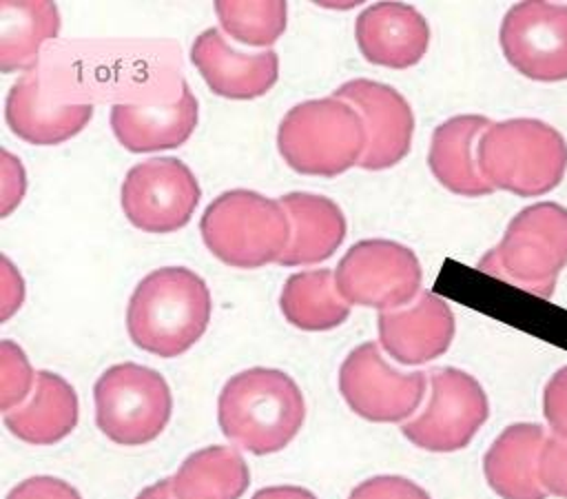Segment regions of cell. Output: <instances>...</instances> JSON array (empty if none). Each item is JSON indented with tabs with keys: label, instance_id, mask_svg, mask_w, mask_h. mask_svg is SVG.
<instances>
[{
	"label": "cell",
	"instance_id": "obj_1",
	"mask_svg": "<svg viewBox=\"0 0 567 499\" xmlns=\"http://www.w3.org/2000/svg\"><path fill=\"white\" fill-rule=\"evenodd\" d=\"M210 313L206 282L186 266H164L135 286L126 306V330L137 348L177 357L206 333Z\"/></svg>",
	"mask_w": 567,
	"mask_h": 499
},
{
	"label": "cell",
	"instance_id": "obj_2",
	"mask_svg": "<svg viewBox=\"0 0 567 499\" xmlns=\"http://www.w3.org/2000/svg\"><path fill=\"white\" fill-rule=\"evenodd\" d=\"M306 401L297 381L277 368H248L233 375L217 401L221 432L252 455L286 448L301 430Z\"/></svg>",
	"mask_w": 567,
	"mask_h": 499
},
{
	"label": "cell",
	"instance_id": "obj_3",
	"mask_svg": "<svg viewBox=\"0 0 567 499\" xmlns=\"http://www.w3.org/2000/svg\"><path fill=\"white\" fill-rule=\"evenodd\" d=\"M478 171L492 189L536 197L556 189L567 171V142L547 122H492L476 146Z\"/></svg>",
	"mask_w": 567,
	"mask_h": 499
},
{
	"label": "cell",
	"instance_id": "obj_4",
	"mask_svg": "<svg viewBox=\"0 0 567 499\" xmlns=\"http://www.w3.org/2000/svg\"><path fill=\"white\" fill-rule=\"evenodd\" d=\"M368 131L359 111L337 95L295 104L277 131L284 162L303 175L334 177L361 162Z\"/></svg>",
	"mask_w": 567,
	"mask_h": 499
},
{
	"label": "cell",
	"instance_id": "obj_5",
	"mask_svg": "<svg viewBox=\"0 0 567 499\" xmlns=\"http://www.w3.org/2000/svg\"><path fill=\"white\" fill-rule=\"evenodd\" d=\"M206 248L233 268H259L279 262L290 246L292 226L279 200L257 191L219 193L199 220Z\"/></svg>",
	"mask_w": 567,
	"mask_h": 499
},
{
	"label": "cell",
	"instance_id": "obj_6",
	"mask_svg": "<svg viewBox=\"0 0 567 499\" xmlns=\"http://www.w3.org/2000/svg\"><path fill=\"white\" fill-rule=\"evenodd\" d=\"M565 264L567 208L556 202H538L516 213L501 242L478 259L481 271L540 297L554 295Z\"/></svg>",
	"mask_w": 567,
	"mask_h": 499
},
{
	"label": "cell",
	"instance_id": "obj_7",
	"mask_svg": "<svg viewBox=\"0 0 567 499\" xmlns=\"http://www.w3.org/2000/svg\"><path fill=\"white\" fill-rule=\"evenodd\" d=\"M93 399L97 428L120 446H142L157 439L173 413L166 379L133 361L106 368L95 381Z\"/></svg>",
	"mask_w": 567,
	"mask_h": 499
},
{
	"label": "cell",
	"instance_id": "obj_8",
	"mask_svg": "<svg viewBox=\"0 0 567 499\" xmlns=\"http://www.w3.org/2000/svg\"><path fill=\"white\" fill-rule=\"evenodd\" d=\"M423 271L412 248L392 240H361L348 248L334 271L339 295L352 306L401 308L421 288Z\"/></svg>",
	"mask_w": 567,
	"mask_h": 499
},
{
	"label": "cell",
	"instance_id": "obj_9",
	"mask_svg": "<svg viewBox=\"0 0 567 499\" xmlns=\"http://www.w3.org/2000/svg\"><path fill=\"white\" fill-rule=\"evenodd\" d=\"M489 415L483 386L458 368L430 373V399L421 415L405 421L401 432L414 446L430 452L465 448Z\"/></svg>",
	"mask_w": 567,
	"mask_h": 499
},
{
	"label": "cell",
	"instance_id": "obj_10",
	"mask_svg": "<svg viewBox=\"0 0 567 499\" xmlns=\"http://www.w3.org/2000/svg\"><path fill=\"white\" fill-rule=\"evenodd\" d=\"M122 211L144 233H173L186 226L199 204L195 173L177 157L135 164L122 182Z\"/></svg>",
	"mask_w": 567,
	"mask_h": 499
},
{
	"label": "cell",
	"instance_id": "obj_11",
	"mask_svg": "<svg viewBox=\"0 0 567 499\" xmlns=\"http://www.w3.org/2000/svg\"><path fill=\"white\" fill-rule=\"evenodd\" d=\"M339 390L346 404L363 419L394 424L408 419L425 393L423 373L392 368L377 342H365L348 353L339 368Z\"/></svg>",
	"mask_w": 567,
	"mask_h": 499
},
{
	"label": "cell",
	"instance_id": "obj_12",
	"mask_svg": "<svg viewBox=\"0 0 567 499\" xmlns=\"http://www.w3.org/2000/svg\"><path fill=\"white\" fill-rule=\"evenodd\" d=\"M498 42L505 60L525 78L567 80V4L516 2L501 22Z\"/></svg>",
	"mask_w": 567,
	"mask_h": 499
},
{
	"label": "cell",
	"instance_id": "obj_13",
	"mask_svg": "<svg viewBox=\"0 0 567 499\" xmlns=\"http://www.w3.org/2000/svg\"><path fill=\"white\" fill-rule=\"evenodd\" d=\"M332 95L352 104L363 118L368 146L359 162L365 171H383L399 164L412 146L414 115L408 100L390 84L354 78L343 82Z\"/></svg>",
	"mask_w": 567,
	"mask_h": 499
},
{
	"label": "cell",
	"instance_id": "obj_14",
	"mask_svg": "<svg viewBox=\"0 0 567 499\" xmlns=\"http://www.w3.org/2000/svg\"><path fill=\"white\" fill-rule=\"evenodd\" d=\"M190 62L213 93L230 100L259 98L279 78V58L272 49L259 53L237 51L215 27L204 29L195 38Z\"/></svg>",
	"mask_w": 567,
	"mask_h": 499
},
{
	"label": "cell",
	"instance_id": "obj_15",
	"mask_svg": "<svg viewBox=\"0 0 567 499\" xmlns=\"http://www.w3.org/2000/svg\"><path fill=\"white\" fill-rule=\"evenodd\" d=\"M377 326L385 353L405 366L441 357L454 339L452 308L432 291H423L408 308L379 313Z\"/></svg>",
	"mask_w": 567,
	"mask_h": 499
},
{
	"label": "cell",
	"instance_id": "obj_16",
	"mask_svg": "<svg viewBox=\"0 0 567 499\" xmlns=\"http://www.w3.org/2000/svg\"><path fill=\"white\" fill-rule=\"evenodd\" d=\"M354 38L368 62L388 69H408L427 53L430 24L412 4L374 2L359 13Z\"/></svg>",
	"mask_w": 567,
	"mask_h": 499
},
{
	"label": "cell",
	"instance_id": "obj_17",
	"mask_svg": "<svg viewBox=\"0 0 567 499\" xmlns=\"http://www.w3.org/2000/svg\"><path fill=\"white\" fill-rule=\"evenodd\" d=\"M197 126V98L184 84L177 100L164 106L117 102L111 106V129L133 153L182 146Z\"/></svg>",
	"mask_w": 567,
	"mask_h": 499
},
{
	"label": "cell",
	"instance_id": "obj_18",
	"mask_svg": "<svg viewBox=\"0 0 567 499\" xmlns=\"http://www.w3.org/2000/svg\"><path fill=\"white\" fill-rule=\"evenodd\" d=\"M4 118L13 135L29 144L51 146L78 135L93 118L91 102L58 104L42 102L38 89V75H22L7 95Z\"/></svg>",
	"mask_w": 567,
	"mask_h": 499
},
{
	"label": "cell",
	"instance_id": "obj_19",
	"mask_svg": "<svg viewBox=\"0 0 567 499\" xmlns=\"http://www.w3.org/2000/svg\"><path fill=\"white\" fill-rule=\"evenodd\" d=\"M538 424H512L483 457V472L501 499H545L547 490L538 479V457L545 444Z\"/></svg>",
	"mask_w": 567,
	"mask_h": 499
},
{
	"label": "cell",
	"instance_id": "obj_20",
	"mask_svg": "<svg viewBox=\"0 0 567 499\" xmlns=\"http://www.w3.org/2000/svg\"><path fill=\"white\" fill-rule=\"evenodd\" d=\"M492 122L485 115H454L441 122L430 142L427 164L432 175L452 193L481 197L494 189L485 182L476 162V146Z\"/></svg>",
	"mask_w": 567,
	"mask_h": 499
},
{
	"label": "cell",
	"instance_id": "obj_21",
	"mask_svg": "<svg viewBox=\"0 0 567 499\" xmlns=\"http://www.w3.org/2000/svg\"><path fill=\"white\" fill-rule=\"evenodd\" d=\"M290 217L292 237L281 266L319 264L334 255L346 237V217L337 202L315 193H288L279 200Z\"/></svg>",
	"mask_w": 567,
	"mask_h": 499
},
{
	"label": "cell",
	"instance_id": "obj_22",
	"mask_svg": "<svg viewBox=\"0 0 567 499\" xmlns=\"http://www.w3.org/2000/svg\"><path fill=\"white\" fill-rule=\"evenodd\" d=\"M2 419L18 439L33 446H51L75 428L78 395L64 377L51 370H38L31 399L4 413Z\"/></svg>",
	"mask_w": 567,
	"mask_h": 499
},
{
	"label": "cell",
	"instance_id": "obj_23",
	"mask_svg": "<svg viewBox=\"0 0 567 499\" xmlns=\"http://www.w3.org/2000/svg\"><path fill=\"white\" fill-rule=\"evenodd\" d=\"M248 483V464L228 446L195 450L171 477L175 499H239Z\"/></svg>",
	"mask_w": 567,
	"mask_h": 499
},
{
	"label": "cell",
	"instance_id": "obj_24",
	"mask_svg": "<svg viewBox=\"0 0 567 499\" xmlns=\"http://www.w3.org/2000/svg\"><path fill=\"white\" fill-rule=\"evenodd\" d=\"M60 31V11L53 2L0 4V71L13 73L35 64L40 47Z\"/></svg>",
	"mask_w": 567,
	"mask_h": 499
},
{
	"label": "cell",
	"instance_id": "obj_25",
	"mask_svg": "<svg viewBox=\"0 0 567 499\" xmlns=\"http://www.w3.org/2000/svg\"><path fill=\"white\" fill-rule=\"evenodd\" d=\"M284 317L301 330H330L350 315V304L339 295L330 268L292 273L279 295Z\"/></svg>",
	"mask_w": 567,
	"mask_h": 499
},
{
	"label": "cell",
	"instance_id": "obj_26",
	"mask_svg": "<svg viewBox=\"0 0 567 499\" xmlns=\"http://www.w3.org/2000/svg\"><path fill=\"white\" fill-rule=\"evenodd\" d=\"M221 29L246 47H268L286 31V2H215Z\"/></svg>",
	"mask_w": 567,
	"mask_h": 499
},
{
	"label": "cell",
	"instance_id": "obj_27",
	"mask_svg": "<svg viewBox=\"0 0 567 499\" xmlns=\"http://www.w3.org/2000/svg\"><path fill=\"white\" fill-rule=\"evenodd\" d=\"M38 373H33L24 350L11 342H0V408L9 413L18 408L29 393H33Z\"/></svg>",
	"mask_w": 567,
	"mask_h": 499
},
{
	"label": "cell",
	"instance_id": "obj_28",
	"mask_svg": "<svg viewBox=\"0 0 567 499\" xmlns=\"http://www.w3.org/2000/svg\"><path fill=\"white\" fill-rule=\"evenodd\" d=\"M538 479L543 488L556 497L567 499V441L547 437L538 457Z\"/></svg>",
	"mask_w": 567,
	"mask_h": 499
},
{
	"label": "cell",
	"instance_id": "obj_29",
	"mask_svg": "<svg viewBox=\"0 0 567 499\" xmlns=\"http://www.w3.org/2000/svg\"><path fill=\"white\" fill-rule=\"evenodd\" d=\"M348 499H430V495L405 477L379 475L361 481Z\"/></svg>",
	"mask_w": 567,
	"mask_h": 499
},
{
	"label": "cell",
	"instance_id": "obj_30",
	"mask_svg": "<svg viewBox=\"0 0 567 499\" xmlns=\"http://www.w3.org/2000/svg\"><path fill=\"white\" fill-rule=\"evenodd\" d=\"M543 413L554 435L567 441V366L549 377L543 393Z\"/></svg>",
	"mask_w": 567,
	"mask_h": 499
},
{
	"label": "cell",
	"instance_id": "obj_31",
	"mask_svg": "<svg viewBox=\"0 0 567 499\" xmlns=\"http://www.w3.org/2000/svg\"><path fill=\"white\" fill-rule=\"evenodd\" d=\"M7 499H82L80 492L64 479L38 475L11 488Z\"/></svg>",
	"mask_w": 567,
	"mask_h": 499
},
{
	"label": "cell",
	"instance_id": "obj_32",
	"mask_svg": "<svg viewBox=\"0 0 567 499\" xmlns=\"http://www.w3.org/2000/svg\"><path fill=\"white\" fill-rule=\"evenodd\" d=\"M24 189H27V177L20 160L11 155L7 149H2V197H0L2 217H7L20 204Z\"/></svg>",
	"mask_w": 567,
	"mask_h": 499
},
{
	"label": "cell",
	"instance_id": "obj_33",
	"mask_svg": "<svg viewBox=\"0 0 567 499\" xmlns=\"http://www.w3.org/2000/svg\"><path fill=\"white\" fill-rule=\"evenodd\" d=\"M0 277H2V313H0V319L7 322L22 304V297H24V286H22V277L20 273L13 268V264L9 262L7 255H2L0 259Z\"/></svg>",
	"mask_w": 567,
	"mask_h": 499
},
{
	"label": "cell",
	"instance_id": "obj_34",
	"mask_svg": "<svg viewBox=\"0 0 567 499\" xmlns=\"http://www.w3.org/2000/svg\"><path fill=\"white\" fill-rule=\"evenodd\" d=\"M250 499H317V497L301 486H268L257 490Z\"/></svg>",
	"mask_w": 567,
	"mask_h": 499
},
{
	"label": "cell",
	"instance_id": "obj_35",
	"mask_svg": "<svg viewBox=\"0 0 567 499\" xmlns=\"http://www.w3.org/2000/svg\"><path fill=\"white\" fill-rule=\"evenodd\" d=\"M135 499H175L173 488H171V479H162L153 486H146Z\"/></svg>",
	"mask_w": 567,
	"mask_h": 499
}]
</instances>
